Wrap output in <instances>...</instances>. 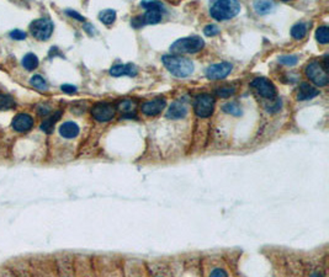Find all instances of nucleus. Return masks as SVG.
<instances>
[{"mask_svg":"<svg viewBox=\"0 0 329 277\" xmlns=\"http://www.w3.org/2000/svg\"><path fill=\"white\" fill-rule=\"evenodd\" d=\"M163 64L165 68L175 76L179 78H185L193 74L194 63L190 59L185 58L182 55L177 54H165L163 55Z\"/></svg>","mask_w":329,"mask_h":277,"instance_id":"nucleus-1","label":"nucleus"},{"mask_svg":"<svg viewBox=\"0 0 329 277\" xmlns=\"http://www.w3.org/2000/svg\"><path fill=\"white\" fill-rule=\"evenodd\" d=\"M241 11V4L236 0H218L212 4L210 14L218 21L228 20L237 16Z\"/></svg>","mask_w":329,"mask_h":277,"instance_id":"nucleus-2","label":"nucleus"},{"mask_svg":"<svg viewBox=\"0 0 329 277\" xmlns=\"http://www.w3.org/2000/svg\"><path fill=\"white\" fill-rule=\"evenodd\" d=\"M205 46V42L199 36H191V37H184L175 41L170 46V50L175 54H181V53H196L201 50Z\"/></svg>","mask_w":329,"mask_h":277,"instance_id":"nucleus-3","label":"nucleus"},{"mask_svg":"<svg viewBox=\"0 0 329 277\" xmlns=\"http://www.w3.org/2000/svg\"><path fill=\"white\" fill-rule=\"evenodd\" d=\"M306 76L309 80L318 86H326L328 84V69L324 68L321 62H312L306 67Z\"/></svg>","mask_w":329,"mask_h":277,"instance_id":"nucleus-4","label":"nucleus"},{"mask_svg":"<svg viewBox=\"0 0 329 277\" xmlns=\"http://www.w3.org/2000/svg\"><path fill=\"white\" fill-rule=\"evenodd\" d=\"M30 31L35 38L40 41H46L52 36L53 24L50 19H37L30 24Z\"/></svg>","mask_w":329,"mask_h":277,"instance_id":"nucleus-5","label":"nucleus"},{"mask_svg":"<svg viewBox=\"0 0 329 277\" xmlns=\"http://www.w3.org/2000/svg\"><path fill=\"white\" fill-rule=\"evenodd\" d=\"M194 110L199 117H210L215 110V99L208 94H201L196 96L194 101Z\"/></svg>","mask_w":329,"mask_h":277,"instance_id":"nucleus-6","label":"nucleus"},{"mask_svg":"<svg viewBox=\"0 0 329 277\" xmlns=\"http://www.w3.org/2000/svg\"><path fill=\"white\" fill-rule=\"evenodd\" d=\"M91 116L99 122H107L115 117V106L109 102H99L91 108Z\"/></svg>","mask_w":329,"mask_h":277,"instance_id":"nucleus-7","label":"nucleus"},{"mask_svg":"<svg viewBox=\"0 0 329 277\" xmlns=\"http://www.w3.org/2000/svg\"><path fill=\"white\" fill-rule=\"evenodd\" d=\"M252 88L264 99H271L275 98L276 95V88L274 86V84L270 80H268L266 78H255L252 81Z\"/></svg>","mask_w":329,"mask_h":277,"instance_id":"nucleus-8","label":"nucleus"},{"mask_svg":"<svg viewBox=\"0 0 329 277\" xmlns=\"http://www.w3.org/2000/svg\"><path fill=\"white\" fill-rule=\"evenodd\" d=\"M233 66L228 62H222V63L212 64L206 69V76L211 80H218L223 79L232 72Z\"/></svg>","mask_w":329,"mask_h":277,"instance_id":"nucleus-9","label":"nucleus"},{"mask_svg":"<svg viewBox=\"0 0 329 277\" xmlns=\"http://www.w3.org/2000/svg\"><path fill=\"white\" fill-rule=\"evenodd\" d=\"M165 105H167V101L164 98L154 99V100L143 103L142 112L147 116H157L158 114L162 112V110H164Z\"/></svg>","mask_w":329,"mask_h":277,"instance_id":"nucleus-10","label":"nucleus"},{"mask_svg":"<svg viewBox=\"0 0 329 277\" xmlns=\"http://www.w3.org/2000/svg\"><path fill=\"white\" fill-rule=\"evenodd\" d=\"M11 125L16 132H27L32 128L33 119L27 114H19L14 117Z\"/></svg>","mask_w":329,"mask_h":277,"instance_id":"nucleus-11","label":"nucleus"},{"mask_svg":"<svg viewBox=\"0 0 329 277\" xmlns=\"http://www.w3.org/2000/svg\"><path fill=\"white\" fill-rule=\"evenodd\" d=\"M137 73H138L137 67L132 63L117 64V66H114L111 69H110V74H111L112 76H134Z\"/></svg>","mask_w":329,"mask_h":277,"instance_id":"nucleus-12","label":"nucleus"},{"mask_svg":"<svg viewBox=\"0 0 329 277\" xmlns=\"http://www.w3.org/2000/svg\"><path fill=\"white\" fill-rule=\"evenodd\" d=\"M187 114V107L180 101H177V102L172 103L167 112V117L168 119L172 120H180L184 119Z\"/></svg>","mask_w":329,"mask_h":277,"instance_id":"nucleus-13","label":"nucleus"},{"mask_svg":"<svg viewBox=\"0 0 329 277\" xmlns=\"http://www.w3.org/2000/svg\"><path fill=\"white\" fill-rule=\"evenodd\" d=\"M162 10L163 9H147L143 16H139L142 25H154L162 20Z\"/></svg>","mask_w":329,"mask_h":277,"instance_id":"nucleus-14","label":"nucleus"},{"mask_svg":"<svg viewBox=\"0 0 329 277\" xmlns=\"http://www.w3.org/2000/svg\"><path fill=\"white\" fill-rule=\"evenodd\" d=\"M318 94H319V91L317 90L316 88H313V86L309 85V84L304 83V84H301L299 91H297V100H300V101L311 100V99L316 98Z\"/></svg>","mask_w":329,"mask_h":277,"instance_id":"nucleus-15","label":"nucleus"},{"mask_svg":"<svg viewBox=\"0 0 329 277\" xmlns=\"http://www.w3.org/2000/svg\"><path fill=\"white\" fill-rule=\"evenodd\" d=\"M59 134H61L63 138L72 139L76 138L79 134V126L76 122H64L63 125H61L59 127Z\"/></svg>","mask_w":329,"mask_h":277,"instance_id":"nucleus-16","label":"nucleus"},{"mask_svg":"<svg viewBox=\"0 0 329 277\" xmlns=\"http://www.w3.org/2000/svg\"><path fill=\"white\" fill-rule=\"evenodd\" d=\"M117 108L122 114V117L131 119L134 117V111H136V102L132 100H124L117 105Z\"/></svg>","mask_w":329,"mask_h":277,"instance_id":"nucleus-17","label":"nucleus"},{"mask_svg":"<svg viewBox=\"0 0 329 277\" xmlns=\"http://www.w3.org/2000/svg\"><path fill=\"white\" fill-rule=\"evenodd\" d=\"M59 117H61V112H56L52 117L45 120V121L42 122V125H41V129H42L43 132H46V133H51V132L53 131L54 124L58 121Z\"/></svg>","mask_w":329,"mask_h":277,"instance_id":"nucleus-18","label":"nucleus"},{"mask_svg":"<svg viewBox=\"0 0 329 277\" xmlns=\"http://www.w3.org/2000/svg\"><path fill=\"white\" fill-rule=\"evenodd\" d=\"M307 35V25L304 23H297L292 26L291 36L296 40H301Z\"/></svg>","mask_w":329,"mask_h":277,"instance_id":"nucleus-19","label":"nucleus"},{"mask_svg":"<svg viewBox=\"0 0 329 277\" xmlns=\"http://www.w3.org/2000/svg\"><path fill=\"white\" fill-rule=\"evenodd\" d=\"M23 66L27 71H33V69H36L38 67V58L33 53H27L23 58Z\"/></svg>","mask_w":329,"mask_h":277,"instance_id":"nucleus-20","label":"nucleus"},{"mask_svg":"<svg viewBox=\"0 0 329 277\" xmlns=\"http://www.w3.org/2000/svg\"><path fill=\"white\" fill-rule=\"evenodd\" d=\"M15 107V100L10 95L0 94V111L11 110Z\"/></svg>","mask_w":329,"mask_h":277,"instance_id":"nucleus-21","label":"nucleus"},{"mask_svg":"<svg viewBox=\"0 0 329 277\" xmlns=\"http://www.w3.org/2000/svg\"><path fill=\"white\" fill-rule=\"evenodd\" d=\"M274 8V4L270 3V1H255L254 3V9L258 14L260 15H265V14H269Z\"/></svg>","mask_w":329,"mask_h":277,"instance_id":"nucleus-22","label":"nucleus"},{"mask_svg":"<svg viewBox=\"0 0 329 277\" xmlns=\"http://www.w3.org/2000/svg\"><path fill=\"white\" fill-rule=\"evenodd\" d=\"M99 19L105 24V25H111L114 24V21L116 20V11L111 10V9H107V10H102L99 14Z\"/></svg>","mask_w":329,"mask_h":277,"instance_id":"nucleus-23","label":"nucleus"},{"mask_svg":"<svg viewBox=\"0 0 329 277\" xmlns=\"http://www.w3.org/2000/svg\"><path fill=\"white\" fill-rule=\"evenodd\" d=\"M223 111H225L226 114L233 115V116H239V115L242 114L241 106H239V103L234 102V101L225 103V105H223Z\"/></svg>","mask_w":329,"mask_h":277,"instance_id":"nucleus-24","label":"nucleus"},{"mask_svg":"<svg viewBox=\"0 0 329 277\" xmlns=\"http://www.w3.org/2000/svg\"><path fill=\"white\" fill-rule=\"evenodd\" d=\"M316 38L319 43H326L329 42V30L327 26H322V27H318L316 31Z\"/></svg>","mask_w":329,"mask_h":277,"instance_id":"nucleus-25","label":"nucleus"},{"mask_svg":"<svg viewBox=\"0 0 329 277\" xmlns=\"http://www.w3.org/2000/svg\"><path fill=\"white\" fill-rule=\"evenodd\" d=\"M30 83L31 85H32L33 88L37 89V90L43 91L47 89V83H46V80L41 76H33L32 78H31Z\"/></svg>","mask_w":329,"mask_h":277,"instance_id":"nucleus-26","label":"nucleus"},{"mask_svg":"<svg viewBox=\"0 0 329 277\" xmlns=\"http://www.w3.org/2000/svg\"><path fill=\"white\" fill-rule=\"evenodd\" d=\"M216 94L221 96V98H229L230 95L234 94V88H232V86H222V88H218L216 90Z\"/></svg>","mask_w":329,"mask_h":277,"instance_id":"nucleus-27","label":"nucleus"},{"mask_svg":"<svg viewBox=\"0 0 329 277\" xmlns=\"http://www.w3.org/2000/svg\"><path fill=\"white\" fill-rule=\"evenodd\" d=\"M299 58L296 55H282L278 58V62L282 64H286V66H295L297 63Z\"/></svg>","mask_w":329,"mask_h":277,"instance_id":"nucleus-28","label":"nucleus"},{"mask_svg":"<svg viewBox=\"0 0 329 277\" xmlns=\"http://www.w3.org/2000/svg\"><path fill=\"white\" fill-rule=\"evenodd\" d=\"M203 33H205L206 36H208V37H212V36H216L220 33V28H218V26L211 24V25H207L205 28H203Z\"/></svg>","mask_w":329,"mask_h":277,"instance_id":"nucleus-29","label":"nucleus"},{"mask_svg":"<svg viewBox=\"0 0 329 277\" xmlns=\"http://www.w3.org/2000/svg\"><path fill=\"white\" fill-rule=\"evenodd\" d=\"M141 5H142L145 9H154V8L164 9L163 4L159 3V1H142Z\"/></svg>","mask_w":329,"mask_h":277,"instance_id":"nucleus-30","label":"nucleus"},{"mask_svg":"<svg viewBox=\"0 0 329 277\" xmlns=\"http://www.w3.org/2000/svg\"><path fill=\"white\" fill-rule=\"evenodd\" d=\"M10 37L14 40H25L26 33L21 30H14L10 32Z\"/></svg>","mask_w":329,"mask_h":277,"instance_id":"nucleus-31","label":"nucleus"},{"mask_svg":"<svg viewBox=\"0 0 329 277\" xmlns=\"http://www.w3.org/2000/svg\"><path fill=\"white\" fill-rule=\"evenodd\" d=\"M210 277H228V275L223 269H216L211 272Z\"/></svg>","mask_w":329,"mask_h":277,"instance_id":"nucleus-32","label":"nucleus"},{"mask_svg":"<svg viewBox=\"0 0 329 277\" xmlns=\"http://www.w3.org/2000/svg\"><path fill=\"white\" fill-rule=\"evenodd\" d=\"M61 89L64 91V93H67V94H74L76 91V86L68 85V84H64V85H62Z\"/></svg>","mask_w":329,"mask_h":277,"instance_id":"nucleus-33","label":"nucleus"},{"mask_svg":"<svg viewBox=\"0 0 329 277\" xmlns=\"http://www.w3.org/2000/svg\"><path fill=\"white\" fill-rule=\"evenodd\" d=\"M67 14H68L69 16H72V18H76V19H78V20H80V21H84V18L81 15H79L78 13H76V11H73V10H68L67 11Z\"/></svg>","mask_w":329,"mask_h":277,"instance_id":"nucleus-34","label":"nucleus"},{"mask_svg":"<svg viewBox=\"0 0 329 277\" xmlns=\"http://www.w3.org/2000/svg\"><path fill=\"white\" fill-rule=\"evenodd\" d=\"M309 277H323V275L318 274V272H316V274H312Z\"/></svg>","mask_w":329,"mask_h":277,"instance_id":"nucleus-35","label":"nucleus"}]
</instances>
